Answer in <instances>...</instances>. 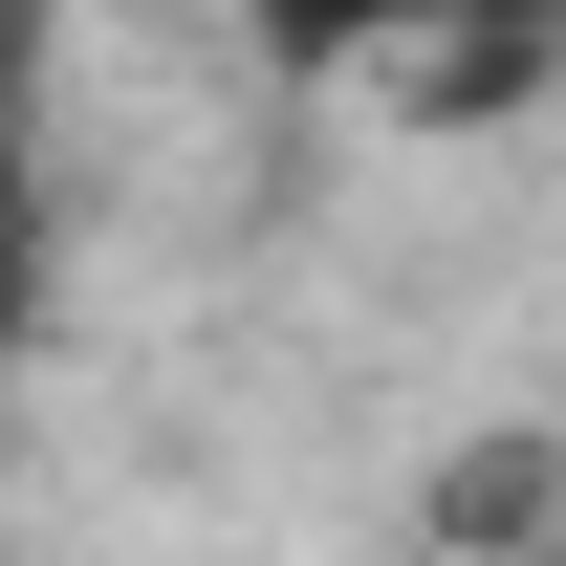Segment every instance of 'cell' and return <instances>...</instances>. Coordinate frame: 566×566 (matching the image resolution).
Segmentation results:
<instances>
[{
  "mask_svg": "<svg viewBox=\"0 0 566 566\" xmlns=\"http://www.w3.org/2000/svg\"><path fill=\"white\" fill-rule=\"evenodd\" d=\"M283 87H392V132H501L566 66V0H218Z\"/></svg>",
  "mask_w": 566,
  "mask_h": 566,
  "instance_id": "6da1fadb",
  "label": "cell"
}]
</instances>
